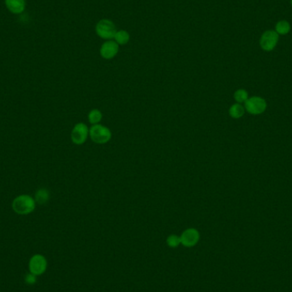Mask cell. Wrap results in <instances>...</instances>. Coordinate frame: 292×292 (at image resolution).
Listing matches in <instances>:
<instances>
[{
	"label": "cell",
	"mask_w": 292,
	"mask_h": 292,
	"mask_svg": "<svg viewBox=\"0 0 292 292\" xmlns=\"http://www.w3.org/2000/svg\"><path fill=\"white\" fill-rule=\"evenodd\" d=\"M35 200L29 195H21L14 199L12 209L18 215H29L35 209Z\"/></svg>",
	"instance_id": "6da1fadb"
},
{
	"label": "cell",
	"mask_w": 292,
	"mask_h": 292,
	"mask_svg": "<svg viewBox=\"0 0 292 292\" xmlns=\"http://www.w3.org/2000/svg\"><path fill=\"white\" fill-rule=\"evenodd\" d=\"M89 137L94 143L98 144H107L112 138V133L107 126L101 124L92 125L89 129Z\"/></svg>",
	"instance_id": "7a4b0ae2"
},
{
	"label": "cell",
	"mask_w": 292,
	"mask_h": 292,
	"mask_svg": "<svg viewBox=\"0 0 292 292\" xmlns=\"http://www.w3.org/2000/svg\"><path fill=\"white\" fill-rule=\"evenodd\" d=\"M244 106L246 108V111L248 112L250 115L259 116L266 111L267 104L263 97L252 96V97H249Z\"/></svg>",
	"instance_id": "3957f363"
},
{
	"label": "cell",
	"mask_w": 292,
	"mask_h": 292,
	"mask_svg": "<svg viewBox=\"0 0 292 292\" xmlns=\"http://www.w3.org/2000/svg\"><path fill=\"white\" fill-rule=\"evenodd\" d=\"M96 33L97 36L104 40H110L117 32L115 23L108 19H102L96 25Z\"/></svg>",
	"instance_id": "277c9868"
},
{
	"label": "cell",
	"mask_w": 292,
	"mask_h": 292,
	"mask_svg": "<svg viewBox=\"0 0 292 292\" xmlns=\"http://www.w3.org/2000/svg\"><path fill=\"white\" fill-rule=\"evenodd\" d=\"M278 40H279V35L275 32V30H267L260 38V46L264 51L269 52L274 51L275 47L277 46Z\"/></svg>",
	"instance_id": "5b68a950"
},
{
	"label": "cell",
	"mask_w": 292,
	"mask_h": 292,
	"mask_svg": "<svg viewBox=\"0 0 292 292\" xmlns=\"http://www.w3.org/2000/svg\"><path fill=\"white\" fill-rule=\"evenodd\" d=\"M88 136H89V128L85 123H77L73 127L71 132V140L74 144L77 145L83 144L87 141Z\"/></svg>",
	"instance_id": "8992f818"
},
{
	"label": "cell",
	"mask_w": 292,
	"mask_h": 292,
	"mask_svg": "<svg viewBox=\"0 0 292 292\" xmlns=\"http://www.w3.org/2000/svg\"><path fill=\"white\" fill-rule=\"evenodd\" d=\"M46 259L41 255H35L32 256L29 261V270L30 273L37 275L43 274L46 270Z\"/></svg>",
	"instance_id": "52a82bcc"
},
{
	"label": "cell",
	"mask_w": 292,
	"mask_h": 292,
	"mask_svg": "<svg viewBox=\"0 0 292 292\" xmlns=\"http://www.w3.org/2000/svg\"><path fill=\"white\" fill-rule=\"evenodd\" d=\"M100 56L105 60H110L119 52V45L115 40H107L100 47Z\"/></svg>",
	"instance_id": "ba28073f"
},
{
	"label": "cell",
	"mask_w": 292,
	"mask_h": 292,
	"mask_svg": "<svg viewBox=\"0 0 292 292\" xmlns=\"http://www.w3.org/2000/svg\"><path fill=\"white\" fill-rule=\"evenodd\" d=\"M200 233L195 228H188L181 236V244L184 247H193L199 243Z\"/></svg>",
	"instance_id": "9c48e42d"
},
{
	"label": "cell",
	"mask_w": 292,
	"mask_h": 292,
	"mask_svg": "<svg viewBox=\"0 0 292 292\" xmlns=\"http://www.w3.org/2000/svg\"><path fill=\"white\" fill-rule=\"evenodd\" d=\"M9 11L13 14H21L26 9L25 0H4Z\"/></svg>",
	"instance_id": "30bf717a"
},
{
	"label": "cell",
	"mask_w": 292,
	"mask_h": 292,
	"mask_svg": "<svg viewBox=\"0 0 292 292\" xmlns=\"http://www.w3.org/2000/svg\"><path fill=\"white\" fill-rule=\"evenodd\" d=\"M229 116H231L232 119H240L246 114V108L245 106L242 105L241 104L235 103L231 105L228 110Z\"/></svg>",
	"instance_id": "8fae6325"
},
{
	"label": "cell",
	"mask_w": 292,
	"mask_h": 292,
	"mask_svg": "<svg viewBox=\"0 0 292 292\" xmlns=\"http://www.w3.org/2000/svg\"><path fill=\"white\" fill-rule=\"evenodd\" d=\"M291 30H292L291 23L286 20H280L275 25V32H277L279 36L288 34L289 32H291Z\"/></svg>",
	"instance_id": "7c38bea8"
},
{
	"label": "cell",
	"mask_w": 292,
	"mask_h": 292,
	"mask_svg": "<svg viewBox=\"0 0 292 292\" xmlns=\"http://www.w3.org/2000/svg\"><path fill=\"white\" fill-rule=\"evenodd\" d=\"M114 40L119 46H124L129 42L130 34L126 30H119L116 32Z\"/></svg>",
	"instance_id": "4fadbf2b"
},
{
	"label": "cell",
	"mask_w": 292,
	"mask_h": 292,
	"mask_svg": "<svg viewBox=\"0 0 292 292\" xmlns=\"http://www.w3.org/2000/svg\"><path fill=\"white\" fill-rule=\"evenodd\" d=\"M103 119V114L102 112L97 109V108H94L92 109L89 114H88V121L92 125H97V124H100Z\"/></svg>",
	"instance_id": "5bb4252c"
},
{
	"label": "cell",
	"mask_w": 292,
	"mask_h": 292,
	"mask_svg": "<svg viewBox=\"0 0 292 292\" xmlns=\"http://www.w3.org/2000/svg\"><path fill=\"white\" fill-rule=\"evenodd\" d=\"M50 199V194L49 191L46 189H40L38 190L35 194V202L40 203V204H46Z\"/></svg>",
	"instance_id": "9a60e30c"
},
{
	"label": "cell",
	"mask_w": 292,
	"mask_h": 292,
	"mask_svg": "<svg viewBox=\"0 0 292 292\" xmlns=\"http://www.w3.org/2000/svg\"><path fill=\"white\" fill-rule=\"evenodd\" d=\"M233 97H234L236 103L242 105V104H245L247 101V99L249 98V94H248V92L246 89H242L241 88V89H238L235 92Z\"/></svg>",
	"instance_id": "2e32d148"
},
{
	"label": "cell",
	"mask_w": 292,
	"mask_h": 292,
	"mask_svg": "<svg viewBox=\"0 0 292 292\" xmlns=\"http://www.w3.org/2000/svg\"><path fill=\"white\" fill-rule=\"evenodd\" d=\"M167 244L171 248H176L181 244V237L177 235H170L169 237L167 238Z\"/></svg>",
	"instance_id": "e0dca14e"
},
{
	"label": "cell",
	"mask_w": 292,
	"mask_h": 292,
	"mask_svg": "<svg viewBox=\"0 0 292 292\" xmlns=\"http://www.w3.org/2000/svg\"><path fill=\"white\" fill-rule=\"evenodd\" d=\"M26 282H27L28 284H30V285L34 284V283L36 282V277H35V275L32 274H29V275L26 277Z\"/></svg>",
	"instance_id": "ac0fdd59"
},
{
	"label": "cell",
	"mask_w": 292,
	"mask_h": 292,
	"mask_svg": "<svg viewBox=\"0 0 292 292\" xmlns=\"http://www.w3.org/2000/svg\"><path fill=\"white\" fill-rule=\"evenodd\" d=\"M291 5H292V0H291Z\"/></svg>",
	"instance_id": "d6986e66"
}]
</instances>
